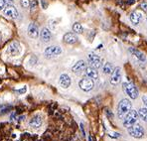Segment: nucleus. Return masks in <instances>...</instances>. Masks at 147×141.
Instances as JSON below:
<instances>
[{
	"mask_svg": "<svg viewBox=\"0 0 147 141\" xmlns=\"http://www.w3.org/2000/svg\"><path fill=\"white\" fill-rule=\"evenodd\" d=\"M131 103L126 98H123L118 105V116L119 118H123L124 116H126V114L131 110Z\"/></svg>",
	"mask_w": 147,
	"mask_h": 141,
	"instance_id": "f257e3e1",
	"label": "nucleus"
},
{
	"mask_svg": "<svg viewBox=\"0 0 147 141\" xmlns=\"http://www.w3.org/2000/svg\"><path fill=\"white\" fill-rule=\"evenodd\" d=\"M138 115H139V114H138V112L136 111V110H130V111L126 114V116H125L124 121H123V125H124L125 127H127V128L132 126L136 121H137Z\"/></svg>",
	"mask_w": 147,
	"mask_h": 141,
	"instance_id": "f03ea898",
	"label": "nucleus"
},
{
	"mask_svg": "<svg viewBox=\"0 0 147 141\" xmlns=\"http://www.w3.org/2000/svg\"><path fill=\"white\" fill-rule=\"evenodd\" d=\"M128 133L134 138H141L144 135V129L139 124H135L128 127Z\"/></svg>",
	"mask_w": 147,
	"mask_h": 141,
	"instance_id": "7ed1b4c3",
	"label": "nucleus"
},
{
	"mask_svg": "<svg viewBox=\"0 0 147 141\" xmlns=\"http://www.w3.org/2000/svg\"><path fill=\"white\" fill-rule=\"evenodd\" d=\"M123 88H124L125 92H126V94L129 95V96L131 97L132 99H135L137 98L138 96V90L137 88H136V86L134 84H132V82H125L124 84H123Z\"/></svg>",
	"mask_w": 147,
	"mask_h": 141,
	"instance_id": "20e7f679",
	"label": "nucleus"
},
{
	"mask_svg": "<svg viewBox=\"0 0 147 141\" xmlns=\"http://www.w3.org/2000/svg\"><path fill=\"white\" fill-rule=\"evenodd\" d=\"M62 53V49L59 46H50L48 48H46L44 52V55L47 58H54L59 56Z\"/></svg>",
	"mask_w": 147,
	"mask_h": 141,
	"instance_id": "39448f33",
	"label": "nucleus"
},
{
	"mask_svg": "<svg viewBox=\"0 0 147 141\" xmlns=\"http://www.w3.org/2000/svg\"><path fill=\"white\" fill-rule=\"evenodd\" d=\"M79 86L82 90H84V92H90V90H92V88H94V81L88 78V79L81 80L79 82Z\"/></svg>",
	"mask_w": 147,
	"mask_h": 141,
	"instance_id": "423d86ee",
	"label": "nucleus"
},
{
	"mask_svg": "<svg viewBox=\"0 0 147 141\" xmlns=\"http://www.w3.org/2000/svg\"><path fill=\"white\" fill-rule=\"evenodd\" d=\"M88 63H90V67H92V68L98 69L101 67V60L96 54H94V53L88 54Z\"/></svg>",
	"mask_w": 147,
	"mask_h": 141,
	"instance_id": "0eeeda50",
	"label": "nucleus"
},
{
	"mask_svg": "<svg viewBox=\"0 0 147 141\" xmlns=\"http://www.w3.org/2000/svg\"><path fill=\"white\" fill-rule=\"evenodd\" d=\"M121 81V71H120L119 67H116L114 69L113 73L111 75V79H110V84H113V86H116Z\"/></svg>",
	"mask_w": 147,
	"mask_h": 141,
	"instance_id": "6e6552de",
	"label": "nucleus"
},
{
	"mask_svg": "<svg viewBox=\"0 0 147 141\" xmlns=\"http://www.w3.org/2000/svg\"><path fill=\"white\" fill-rule=\"evenodd\" d=\"M86 62H85V61H83V60H81V61H79L78 63H76V65L73 67L72 71H73V73L78 74V75H79V74L83 73L84 71H86Z\"/></svg>",
	"mask_w": 147,
	"mask_h": 141,
	"instance_id": "1a4fd4ad",
	"label": "nucleus"
},
{
	"mask_svg": "<svg viewBox=\"0 0 147 141\" xmlns=\"http://www.w3.org/2000/svg\"><path fill=\"white\" fill-rule=\"evenodd\" d=\"M7 52H8V54L11 56L19 55V53H20V45H19V43L18 42L11 43V44L9 45V47H8Z\"/></svg>",
	"mask_w": 147,
	"mask_h": 141,
	"instance_id": "9d476101",
	"label": "nucleus"
},
{
	"mask_svg": "<svg viewBox=\"0 0 147 141\" xmlns=\"http://www.w3.org/2000/svg\"><path fill=\"white\" fill-rule=\"evenodd\" d=\"M28 35L33 39L38 38L39 36V28L35 23H31L28 27Z\"/></svg>",
	"mask_w": 147,
	"mask_h": 141,
	"instance_id": "9b49d317",
	"label": "nucleus"
},
{
	"mask_svg": "<svg viewBox=\"0 0 147 141\" xmlns=\"http://www.w3.org/2000/svg\"><path fill=\"white\" fill-rule=\"evenodd\" d=\"M59 82H60L61 86L64 88H68L69 86H71V84H72V80H71L70 76L67 75V74H63V75H61Z\"/></svg>",
	"mask_w": 147,
	"mask_h": 141,
	"instance_id": "f8f14e48",
	"label": "nucleus"
},
{
	"mask_svg": "<svg viewBox=\"0 0 147 141\" xmlns=\"http://www.w3.org/2000/svg\"><path fill=\"white\" fill-rule=\"evenodd\" d=\"M129 19H130L131 23L134 24V25H137V24H139V22L142 19V13L140 11H138V10H135V11L130 13Z\"/></svg>",
	"mask_w": 147,
	"mask_h": 141,
	"instance_id": "ddd939ff",
	"label": "nucleus"
},
{
	"mask_svg": "<svg viewBox=\"0 0 147 141\" xmlns=\"http://www.w3.org/2000/svg\"><path fill=\"white\" fill-rule=\"evenodd\" d=\"M4 14L6 16L10 17V18H17L18 17V11L16 10V8L12 5H8L7 7L4 9Z\"/></svg>",
	"mask_w": 147,
	"mask_h": 141,
	"instance_id": "4468645a",
	"label": "nucleus"
},
{
	"mask_svg": "<svg viewBox=\"0 0 147 141\" xmlns=\"http://www.w3.org/2000/svg\"><path fill=\"white\" fill-rule=\"evenodd\" d=\"M40 37H41V40L45 43H48L52 38V34L51 31L48 29V28H43L41 30V33H40Z\"/></svg>",
	"mask_w": 147,
	"mask_h": 141,
	"instance_id": "2eb2a0df",
	"label": "nucleus"
},
{
	"mask_svg": "<svg viewBox=\"0 0 147 141\" xmlns=\"http://www.w3.org/2000/svg\"><path fill=\"white\" fill-rule=\"evenodd\" d=\"M85 73H86V77L90 78V79H92V80H98V71H96V69L92 68V67H88V68L86 69Z\"/></svg>",
	"mask_w": 147,
	"mask_h": 141,
	"instance_id": "dca6fc26",
	"label": "nucleus"
},
{
	"mask_svg": "<svg viewBox=\"0 0 147 141\" xmlns=\"http://www.w3.org/2000/svg\"><path fill=\"white\" fill-rule=\"evenodd\" d=\"M64 41L67 44H75L78 41V37L76 34L72 33V32H69V33H66L64 35Z\"/></svg>",
	"mask_w": 147,
	"mask_h": 141,
	"instance_id": "f3484780",
	"label": "nucleus"
},
{
	"mask_svg": "<svg viewBox=\"0 0 147 141\" xmlns=\"http://www.w3.org/2000/svg\"><path fill=\"white\" fill-rule=\"evenodd\" d=\"M128 51L130 52L132 55H134L136 58H137L139 61H142V62H144V61L146 60V57H145V55H144L142 52H140L139 50H137V49H135V48H133V47H131V48H129L128 49Z\"/></svg>",
	"mask_w": 147,
	"mask_h": 141,
	"instance_id": "a211bd4d",
	"label": "nucleus"
},
{
	"mask_svg": "<svg viewBox=\"0 0 147 141\" xmlns=\"http://www.w3.org/2000/svg\"><path fill=\"white\" fill-rule=\"evenodd\" d=\"M29 124H30V126L33 127V128H39V127L42 125V118H41L40 115H35L34 117L31 118Z\"/></svg>",
	"mask_w": 147,
	"mask_h": 141,
	"instance_id": "6ab92c4d",
	"label": "nucleus"
},
{
	"mask_svg": "<svg viewBox=\"0 0 147 141\" xmlns=\"http://www.w3.org/2000/svg\"><path fill=\"white\" fill-rule=\"evenodd\" d=\"M114 71L113 69V66H112L110 63H107V64L103 66V73L105 74V75H109V74H112Z\"/></svg>",
	"mask_w": 147,
	"mask_h": 141,
	"instance_id": "aec40b11",
	"label": "nucleus"
},
{
	"mask_svg": "<svg viewBox=\"0 0 147 141\" xmlns=\"http://www.w3.org/2000/svg\"><path fill=\"white\" fill-rule=\"evenodd\" d=\"M73 31L75 32V33L82 34V33H83V31H84V28L80 23H75L73 25Z\"/></svg>",
	"mask_w": 147,
	"mask_h": 141,
	"instance_id": "412c9836",
	"label": "nucleus"
},
{
	"mask_svg": "<svg viewBox=\"0 0 147 141\" xmlns=\"http://www.w3.org/2000/svg\"><path fill=\"white\" fill-rule=\"evenodd\" d=\"M138 114L143 120L147 121V108H140L139 111H138Z\"/></svg>",
	"mask_w": 147,
	"mask_h": 141,
	"instance_id": "4be33fe9",
	"label": "nucleus"
},
{
	"mask_svg": "<svg viewBox=\"0 0 147 141\" xmlns=\"http://www.w3.org/2000/svg\"><path fill=\"white\" fill-rule=\"evenodd\" d=\"M11 106L10 105H1L0 106V112L1 113H5V112L8 111V109H10Z\"/></svg>",
	"mask_w": 147,
	"mask_h": 141,
	"instance_id": "5701e85b",
	"label": "nucleus"
},
{
	"mask_svg": "<svg viewBox=\"0 0 147 141\" xmlns=\"http://www.w3.org/2000/svg\"><path fill=\"white\" fill-rule=\"evenodd\" d=\"M20 3H21V5H22V7H24V8H28L30 6L29 0H21Z\"/></svg>",
	"mask_w": 147,
	"mask_h": 141,
	"instance_id": "b1692460",
	"label": "nucleus"
},
{
	"mask_svg": "<svg viewBox=\"0 0 147 141\" xmlns=\"http://www.w3.org/2000/svg\"><path fill=\"white\" fill-rule=\"evenodd\" d=\"M139 8L143 10V11H147V2H142V3H140Z\"/></svg>",
	"mask_w": 147,
	"mask_h": 141,
	"instance_id": "393cba45",
	"label": "nucleus"
},
{
	"mask_svg": "<svg viewBox=\"0 0 147 141\" xmlns=\"http://www.w3.org/2000/svg\"><path fill=\"white\" fill-rule=\"evenodd\" d=\"M109 135L110 136V137H112V138H117V137H119V134L118 133H114V132H109Z\"/></svg>",
	"mask_w": 147,
	"mask_h": 141,
	"instance_id": "a878e982",
	"label": "nucleus"
},
{
	"mask_svg": "<svg viewBox=\"0 0 147 141\" xmlns=\"http://www.w3.org/2000/svg\"><path fill=\"white\" fill-rule=\"evenodd\" d=\"M5 3H6L5 0H0V10L3 9L4 6H5Z\"/></svg>",
	"mask_w": 147,
	"mask_h": 141,
	"instance_id": "bb28decb",
	"label": "nucleus"
},
{
	"mask_svg": "<svg viewBox=\"0 0 147 141\" xmlns=\"http://www.w3.org/2000/svg\"><path fill=\"white\" fill-rule=\"evenodd\" d=\"M142 101H143L144 105H145L146 107H147V95H144V96L142 97Z\"/></svg>",
	"mask_w": 147,
	"mask_h": 141,
	"instance_id": "cd10ccee",
	"label": "nucleus"
},
{
	"mask_svg": "<svg viewBox=\"0 0 147 141\" xmlns=\"http://www.w3.org/2000/svg\"><path fill=\"white\" fill-rule=\"evenodd\" d=\"M17 92H20V94H24V92H26V88L24 86V88H21V90H17Z\"/></svg>",
	"mask_w": 147,
	"mask_h": 141,
	"instance_id": "c85d7f7f",
	"label": "nucleus"
},
{
	"mask_svg": "<svg viewBox=\"0 0 147 141\" xmlns=\"http://www.w3.org/2000/svg\"><path fill=\"white\" fill-rule=\"evenodd\" d=\"M134 3H135V0H127V4H129V5H132Z\"/></svg>",
	"mask_w": 147,
	"mask_h": 141,
	"instance_id": "c756f323",
	"label": "nucleus"
},
{
	"mask_svg": "<svg viewBox=\"0 0 147 141\" xmlns=\"http://www.w3.org/2000/svg\"><path fill=\"white\" fill-rule=\"evenodd\" d=\"M5 1H6V3H12L13 0H5Z\"/></svg>",
	"mask_w": 147,
	"mask_h": 141,
	"instance_id": "7c9ffc66",
	"label": "nucleus"
},
{
	"mask_svg": "<svg viewBox=\"0 0 147 141\" xmlns=\"http://www.w3.org/2000/svg\"><path fill=\"white\" fill-rule=\"evenodd\" d=\"M90 141H92V136H90Z\"/></svg>",
	"mask_w": 147,
	"mask_h": 141,
	"instance_id": "2f4dec72",
	"label": "nucleus"
},
{
	"mask_svg": "<svg viewBox=\"0 0 147 141\" xmlns=\"http://www.w3.org/2000/svg\"><path fill=\"white\" fill-rule=\"evenodd\" d=\"M0 40H1V34H0Z\"/></svg>",
	"mask_w": 147,
	"mask_h": 141,
	"instance_id": "473e14b6",
	"label": "nucleus"
},
{
	"mask_svg": "<svg viewBox=\"0 0 147 141\" xmlns=\"http://www.w3.org/2000/svg\"><path fill=\"white\" fill-rule=\"evenodd\" d=\"M0 84H1V81H0Z\"/></svg>",
	"mask_w": 147,
	"mask_h": 141,
	"instance_id": "72a5a7b5",
	"label": "nucleus"
}]
</instances>
